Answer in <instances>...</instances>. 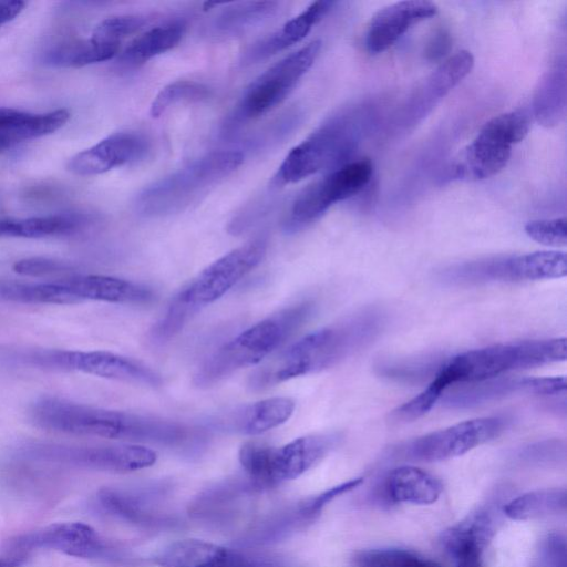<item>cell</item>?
Masks as SVG:
<instances>
[{
	"label": "cell",
	"instance_id": "1",
	"mask_svg": "<svg viewBox=\"0 0 567 567\" xmlns=\"http://www.w3.org/2000/svg\"><path fill=\"white\" fill-rule=\"evenodd\" d=\"M29 414L37 426L48 431L135 444L182 446L205 437L200 429L174 420L96 408L52 395L38 398Z\"/></svg>",
	"mask_w": 567,
	"mask_h": 567
},
{
	"label": "cell",
	"instance_id": "2",
	"mask_svg": "<svg viewBox=\"0 0 567 567\" xmlns=\"http://www.w3.org/2000/svg\"><path fill=\"white\" fill-rule=\"evenodd\" d=\"M378 315L362 312L303 336L254 370L249 389L267 390L341 362L374 339L381 323Z\"/></svg>",
	"mask_w": 567,
	"mask_h": 567
},
{
	"label": "cell",
	"instance_id": "3",
	"mask_svg": "<svg viewBox=\"0 0 567 567\" xmlns=\"http://www.w3.org/2000/svg\"><path fill=\"white\" fill-rule=\"evenodd\" d=\"M266 237H258L219 257L185 285L172 299L150 338L165 343L174 338L203 308L226 295L265 258Z\"/></svg>",
	"mask_w": 567,
	"mask_h": 567
},
{
	"label": "cell",
	"instance_id": "4",
	"mask_svg": "<svg viewBox=\"0 0 567 567\" xmlns=\"http://www.w3.org/2000/svg\"><path fill=\"white\" fill-rule=\"evenodd\" d=\"M312 312L313 303L302 301L252 324L204 359L193 383L210 388L238 370L259 364L297 332Z\"/></svg>",
	"mask_w": 567,
	"mask_h": 567
},
{
	"label": "cell",
	"instance_id": "5",
	"mask_svg": "<svg viewBox=\"0 0 567 567\" xmlns=\"http://www.w3.org/2000/svg\"><path fill=\"white\" fill-rule=\"evenodd\" d=\"M367 115L359 106L331 115L286 155L270 184L277 187L293 184L349 163L360 143Z\"/></svg>",
	"mask_w": 567,
	"mask_h": 567
},
{
	"label": "cell",
	"instance_id": "6",
	"mask_svg": "<svg viewBox=\"0 0 567 567\" xmlns=\"http://www.w3.org/2000/svg\"><path fill=\"white\" fill-rule=\"evenodd\" d=\"M566 338L498 343L468 350L451 358L441 367L430 384L443 392L451 385L481 382L504 373L564 361Z\"/></svg>",
	"mask_w": 567,
	"mask_h": 567
},
{
	"label": "cell",
	"instance_id": "7",
	"mask_svg": "<svg viewBox=\"0 0 567 567\" xmlns=\"http://www.w3.org/2000/svg\"><path fill=\"white\" fill-rule=\"evenodd\" d=\"M244 158L239 150L209 152L143 188L135 199V209L144 217L178 213L233 174Z\"/></svg>",
	"mask_w": 567,
	"mask_h": 567
},
{
	"label": "cell",
	"instance_id": "8",
	"mask_svg": "<svg viewBox=\"0 0 567 567\" xmlns=\"http://www.w3.org/2000/svg\"><path fill=\"white\" fill-rule=\"evenodd\" d=\"M321 41L313 40L259 74L245 89L240 99L225 117L221 135L231 137L249 122L279 105L313 65Z\"/></svg>",
	"mask_w": 567,
	"mask_h": 567
},
{
	"label": "cell",
	"instance_id": "9",
	"mask_svg": "<svg viewBox=\"0 0 567 567\" xmlns=\"http://www.w3.org/2000/svg\"><path fill=\"white\" fill-rule=\"evenodd\" d=\"M529 126V116L523 111L492 117L455 157L449 168L450 177L481 181L498 174L507 165L513 145L526 137Z\"/></svg>",
	"mask_w": 567,
	"mask_h": 567
},
{
	"label": "cell",
	"instance_id": "10",
	"mask_svg": "<svg viewBox=\"0 0 567 567\" xmlns=\"http://www.w3.org/2000/svg\"><path fill=\"white\" fill-rule=\"evenodd\" d=\"M18 454L33 462L114 473L147 468L157 461V453L154 450L135 443L70 445L31 442L22 445Z\"/></svg>",
	"mask_w": 567,
	"mask_h": 567
},
{
	"label": "cell",
	"instance_id": "11",
	"mask_svg": "<svg viewBox=\"0 0 567 567\" xmlns=\"http://www.w3.org/2000/svg\"><path fill=\"white\" fill-rule=\"evenodd\" d=\"M29 365L60 371H76L104 379L158 388L162 375L134 359L110 351L32 350L20 355Z\"/></svg>",
	"mask_w": 567,
	"mask_h": 567
},
{
	"label": "cell",
	"instance_id": "12",
	"mask_svg": "<svg viewBox=\"0 0 567 567\" xmlns=\"http://www.w3.org/2000/svg\"><path fill=\"white\" fill-rule=\"evenodd\" d=\"M373 165L369 158L349 162L308 185L295 199L284 229L295 234L318 220L333 204L358 194L370 182Z\"/></svg>",
	"mask_w": 567,
	"mask_h": 567
},
{
	"label": "cell",
	"instance_id": "13",
	"mask_svg": "<svg viewBox=\"0 0 567 567\" xmlns=\"http://www.w3.org/2000/svg\"><path fill=\"white\" fill-rule=\"evenodd\" d=\"M4 555L28 559L37 550H55L68 556L111 560L117 553L92 526L64 522L16 535L7 540Z\"/></svg>",
	"mask_w": 567,
	"mask_h": 567
},
{
	"label": "cell",
	"instance_id": "14",
	"mask_svg": "<svg viewBox=\"0 0 567 567\" xmlns=\"http://www.w3.org/2000/svg\"><path fill=\"white\" fill-rule=\"evenodd\" d=\"M567 274L566 254L557 250L488 258L456 265L443 277L451 282L530 281L560 278Z\"/></svg>",
	"mask_w": 567,
	"mask_h": 567
},
{
	"label": "cell",
	"instance_id": "15",
	"mask_svg": "<svg viewBox=\"0 0 567 567\" xmlns=\"http://www.w3.org/2000/svg\"><path fill=\"white\" fill-rule=\"evenodd\" d=\"M505 424L499 416L466 420L417 437L410 444L409 453L426 462L456 457L497 437Z\"/></svg>",
	"mask_w": 567,
	"mask_h": 567
},
{
	"label": "cell",
	"instance_id": "16",
	"mask_svg": "<svg viewBox=\"0 0 567 567\" xmlns=\"http://www.w3.org/2000/svg\"><path fill=\"white\" fill-rule=\"evenodd\" d=\"M148 150L150 142L144 135L117 132L71 157L68 169L80 176L99 175L142 159Z\"/></svg>",
	"mask_w": 567,
	"mask_h": 567
},
{
	"label": "cell",
	"instance_id": "17",
	"mask_svg": "<svg viewBox=\"0 0 567 567\" xmlns=\"http://www.w3.org/2000/svg\"><path fill=\"white\" fill-rule=\"evenodd\" d=\"M156 563L161 567H274L260 556L197 538L172 543Z\"/></svg>",
	"mask_w": 567,
	"mask_h": 567
},
{
	"label": "cell",
	"instance_id": "18",
	"mask_svg": "<svg viewBox=\"0 0 567 567\" xmlns=\"http://www.w3.org/2000/svg\"><path fill=\"white\" fill-rule=\"evenodd\" d=\"M336 432L297 437L276 447L270 445L268 456L269 486L295 480L320 462L339 442Z\"/></svg>",
	"mask_w": 567,
	"mask_h": 567
},
{
	"label": "cell",
	"instance_id": "19",
	"mask_svg": "<svg viewBox=\"0 0 567 567\" xmlns=\"http://www.w3.org/2000/svg\"><path fill=\"white\" fill-rule=\"evenodd\" d=\"M295 408L290 398H267L218 412L209 419L208 425L220 431L258 435L286 423Z\"/></svg>",
	"mask_w": 567,
	"mask_h": 567
},
{
	"label": "cell",
	"instance_id": "20",
	"mask_svg": "<svg viewBox=\"0 0 567 567\" xmlns=\"http://www.w3.org/2000/svg\"><path fill=\"white\" fill-rule=\"evenodd\" d=\"M437 12L435 3L425 0H405L389 4L371 19L365 48L371 54H379L392 47L413 25L430 19Z\"/></svg>",
	"mask_w": 567,
	"mask_h": 567
},
{
	"label": "cell",
	"instance_id": "21",
	"mask_svg": "<svg viewBox=\"0 0 567 567\" xmlns=\"http://www.w3.org/2000/svg\"><path fill=\"white\" fill-rule=\"evenodd\" d=\"M460 391L450 394L445 402L451 406H472L515 393L551 395L566 390V379L555 378H502L465 383Z\"/></svg>",
	"mask_w": 567,
	"mask_h": 567
},
{
	"label": "cell",
	"instance_id": "22",
	"mask_svg": "<svg viewBox=\"0 0 567 567\" xmlns=\"http://www.w3.org/2000/svg\"><path fill=\"white\" fill-rule=\"evenodd\" d=\"M474 58L462 50L440 64L421 84L406 104L408 121H421L471 71Z\"/></svg>",
	"mask_w": 567,
	"mask_h": 567
},
{
	"label": "cell",
	"instance_id": "23",
	"mask_svg": "<svg viewBox=\"0 0 567 567\" xmlns=\"http://www.w3.org/2000/svg\"><path fill=\"white\" fill-rule=\"evenodd\" d=\"M75 296L85 300L122 305H147L154 300V291L142 284L106 275L73 274L59 279Z\"/></svg>",
	"mask_w": 567,
	"mask_h": 567
},
{
	"label": "cell",
	"instance_id": "24",
	"mask_svg": "<svg viewBox=\"0 0 567 567\" xmlns=\"http://www.w3.org/2000/svg\"><path fill=\"white\" fill-rule=\"evenodd\" d=\"M334 4L330 0L312 2L280 29L251 44L244 53L241 63H258L300 42Z\"/></svg>",
	"mask_w": 567,
	"mask_h": 567
},
{
	"label": "cell",
	"instance_id": "25",
	"mask_svg": "<svg viewBox=\"0 0 567 567\" xmlns=\"http://www.w3.org/2000/svg\"><path fill=\"white\" fill-rule=\"evenodd\" d=\"M495 530L493 516L480 508L449 527L441 536L444 549L454 559L463 556H483Z\"/></svg>",
	"mask_w": 567,
	"mask_h": 567
},
{
	"label": "cell",
	"instance_id": "26",
	"mask_svg": "<svg viewBox=\"0 0 567 567\" xmlns=\"http://www.w3.org/2000/svg\"><path fill=\"white\" fill-rule=\"evenodd\" d=\"M90 223L83 214H56L23 219H0V237L47 238L79 231Z\"/></svg>",
	"mask_w": 567,
	"mask_h": 567
},
{
	"label": "cell",
	"instance_id": "27",
	"mask_svg": "<svg viewBox=\"0 0 567 567\" xmlns=\"http://www.w3.org/2000/svg\"><path fill=\"white\" fill-rule=\"evenodd\" d=\"M385 487L392 501L417 505L436 502L442 492V485L437 478L415 466H400L392 470Z\"/></svg>",
	"mask_w": 567,
	"mask_h": 567
},
{
	"label": "cell",
	"instance_id": "28",
	"mask_svg": "<svg viewBox=\"0 0 567 567\" xmlns=\"http://www.w3.org/2000/svg\"><path fill=\"white\" fill-rule=\"evenodd\" d=\"M184 31L183 20L155 25L135 38L120 54L118 62L124 66H138L177 45Z\"/></svg>",
	"mask_w": 567,
	"mask_h": 567
},
{
	"label": "cell",
	"instance_id": "29",
	"mask_svg": "<svg viewBox=\"0 0 567 567\" xmlns=\"http://www.w3.org/2000/svg\"><path fill=\"white\" fill-rule=\"evenodd\" d=\"M0 299L23 305H73L79 300L59 279L19 281L0 279Z\"/></svg>",
	"mask_w": 567,
	"mask_h": 567
},
{
	"label": "cell",
	"instance_id": "30",
	"mask_svg": "<svg viewBox=\"0 0 567 567\" xmlns=\"http://www.w3.org/2000/svg\"><path fill=\"white\" fill-rule=\"evenodd\" d=\"M120 51V44L101 42L93 39L64 41L55 44L44 54L45 64L55 68H82L113 59Z\"/></svg>",
	"mask_w": 567,
	"mask_h": 567
},
{
	"label": "cell",
	"instance_id": "31",
	"mask_svg": "<svg viewBox=\"0 0 567 567\" xmlns=\"http://www.w3.org/2000/svg\"><path fill=\"white\" fill-rule=\"evenodd\" d=\"M280 3L277 1H245L226 7L210 23L216 37H235L250 30L274 16Z\"/></svg>",
	"mask_w": 567,
	"mask_h": 567
},
{
	"label": "cell",
	"instance_id": "32",
	"mask_svg": "<svg viewBox=\"0 0 567 567\" xmlns=\"http://www.w3.org/2000/svg\"><path fill=\"white\" fill-rule=\"evenodd\" d=\"M535 117L544 126L557 125L566 112L565 65L549 70L539 81L534 99Z\"/></svg>",
	"mask_w": 567,
	"mask_h": 567
},
{
	"label": "cell",
	"instance_id": "33",
	"mask_svg": "<svg viewBox=\"0 0 567 567\" xmlns=\"http://www.w3.org/2000/svg\"><path fill=\"white\" fill-rule=\"evenodd\" d=\"M567 493L564 488H544L525 493L504 506L505 515L514 520H528L565 512Z\"/></svg>",
	"mask_w": 567,
	"mask_h": 567
},
{
	"label": "cell",
	"instance_id": "34",
	"mask_svg": "<svg viewBox=\"0 0 567 567\" xmlns=\"http://www.w3.org/2000/svg\"><path fill=\"white\" fill-rule=\"evenodd\" d=\"M210 95L209 89L198 82L178 80L165 85L154 97L150 107L153 118L159 117L172 105L179 102L200 101Z\"/></svg>",
	"mask_w": 567,
	"mask_h": 567
},
{
	"label": "cell",
	"instance_id": "35",
	"mask_svg": "<svg viewBox=\"0 0 567 567\" xmlns=\"http://www.w3.org/2000/svg\"><path fill=\"white\" fill-rule=\"evenodd\" d=\"M354 567H441L435 561L399 548L370 549L359 553Z\"/></svg>",
	"mask_w": 567,
	"mask_h": 567
},
{
	"label": "cell",
	"instance_id": "36",
	"mask_svg": "<svg viewBox=\"0 0 567 567\" xmlns=\"http://www.w3.org/2000/svg\"><path fill=\"white\" fill-rule=\"evenodd\" d=\"M153 20L150 14H124L102 20L93 30L91 39L121 44L126 37L134 34Z\"/></svg>",
	"mask_w": 567,
	"mask_h": 567
},
{
	"label": "cell",
	"instance_id": "37",
	"mask_svg": "<svg viewBox=\"0 0 567 567\" xmlns=\"http://www.w3.org/2000/svg\"><path fill=\"white\" fill-rule=\"evenodd\" d=\"M13 271L28 277H58L75 274L74 267L63 260L49 257H28L13 264Z\"/></svg>",
	"mask_w": 567,
	"mask_h": 567
},
{
	"label": "cell",
	"instance_id": "38",
	"mask_svg": "<svg viewBox=\"0 0 567 567\" xmlns=\"http://www.w3.org/2000/svg\"><path fill=\"white\" fill-rule=\"evenodd\" d=\"M529 238L549 247H564L567 244L566 218L532 220L525 225Z\"/></svg>",
	"mask_w": 567,
	"mask_h": 567
},
{
	"label": "cell",
	"instance_id": "39",
	"mask_svg": "<svg viewBox=\"0 0 567 567\" xmlns=\"http://www.w3.org/2000/svg\"><path fill=\"white\" fill-rule=\"evenodd\" d=\"M533 567H567L566 539L560 533H549L540 539Z\"/></svg>",
	"mask_w": 567,
	"mask_h": 567
},
{
	"label": "cell",
	"instance_id": "40",
	"mask_svg": "<svg viewBox=\"0 0 567 567\" xmlns=\"http://www.w3.org/2000/svg\"><path fill=\"white\" fill-rule=\"evenodd\" d=\"M362 483L361 477L352 478L350 481H347L344 483H341L337 486H333L321 494L317 495L313 498H310L305 503V505L301 506V513L305 517H313L320 511L330 503L333 498L338 497L339 495H342L357 486H359Z\"/></svg>",
	"mask_w": 567,
	"mask_h": 567
},
{
	"label": "cell",
	"instance_id": "41",
	"mask_svg": "<svg viewBox=\"0 0 567 567\" xmlns=\"http://www.w3.org/2000/svg\"><path fill=\"white\" fill-rule=\"evenodd\" d=\"M25 2L20 0L0 1V27L12 21L24 9Z\"/></svg>",
	"mask_w": 567,
	"mask_h": 567
},
{
	"label": "cell",
	"instance_id": "42",
	"mask_svg": "<svg viewBox=\"0 0 567 567\" xmlns=\"http://www.w3.org/2000/svg\"><path fill=\"white\" fill-rule=\"evenodd\" d=\"M449 47V38L445 33L441 32L436 34L433 42L430 44L429 48V55L431 58H439L444 54V52L447 50Z\"/></svg>",
	"mask_w": 567,
	"mask_h": 567
},
{
	"label": "cell",
	"instance_id": "43",
	"mask_svg": "<svg viewBox=\"0 0 567 567\" xmlns=\"http://www.w3.org/2000/svg\"><path fill=\"white\" fill-rule=\"evenodd\" d=\"M455 567H483L482 556H468L455 559Z\"/></svg>",
	"mask_w": 567,
	"mask_h": 567
},
{
	"label": "cell",
	"instance_id": "44",
	"mask_svg": "<svg viewBox=\"0 0 567 567\" xmlns=\"http://www.w3.org/2000/svg\"><path fill=\"white\" fill-rule=\"evenodd\" d=\"M25 561L23 558L4 555L0 557V567H21Z\"/></svg>",
	"mask_w": 567,
	"mask_h": 567
}]
</instances>
